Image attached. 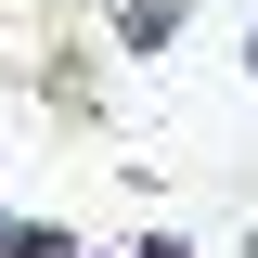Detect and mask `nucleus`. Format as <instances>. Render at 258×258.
<instances>
[{"label": "nucleus", "instance_id": "obj_4", "mask_svg": "<svg viewBox=\"0 0 258 258\" xmlns=\"http://www.w3.org/2000/svg\"><path fill=\"white\" fill-rule=\"evenodd\" d=\"M116 258H194V232H168V220H155V232H129Z\"/></svg>", "mask_w": 258, "mask_h": 258}, {"label": "nucleus", "instance_id": "obj_2", "mask_svg": "<svg viewBox=\"0 0 258 258\" xmlns=\"http://www.w3.org/2000/svg\"><path fill=\"white\" fill-rule=\"evenodd\" d=\"M103 64H116V52H103V26H91V39H52V64H39L26 91L52 103V116H91V103H103Z\"/></svg>", "mask_w": 258, "mask_h": 258}, {"label": "nucleus", "instance_id": "obj_1", "mask_svg": "<svg viewBox=\"0 0 258 258\" xmlns=\"http://www.w3.org/2000/svg\"><path fill=\"white\" fill-rule=\"evenodd\" d=\"M194 13H207V0H103V52H116V64H155Z\"/></svg>", "mask_w": 258, "mask_h": 258}, {"label": "nucleus", "instance_id": "obj_5", "mask_svg": "<svg viewBox=\"0 0 258 258\" xmlns=\"http://www.w3.org/2000/svg\"><path fill=\"white\" fill-rule=\"evenodd\" d=\"M232 64H245V78H258V13H245V39H232Z\"/></svg>", "mask_w": 258, "mask_h": 258}, {"label": "nucleus", "instance_id": "obj_3", "mask_svg": "<svg viewBox=\"0 0 258 258\" xmlns=\"http://www.w3.org/2000/svg\"><path fill=\"white\" fill-rule=\"evenodd\" d=\"M0 258H78V232L39 220V207H0Z\"/></svg>", "mask_w": 258, "mask_h": 258}]
</instances>
